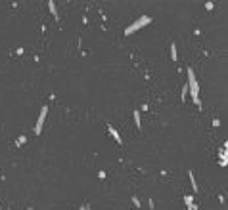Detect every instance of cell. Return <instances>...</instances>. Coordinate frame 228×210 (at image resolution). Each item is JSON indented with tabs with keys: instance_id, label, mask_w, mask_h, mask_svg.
Here are the masks:
<instances>
[{
	"instance_id": "obj_4",
	"label": "cell",
	"mask_w": 228,
	"mask_h": 210,
	"mask_svg": "<svg viewBox=\"0 0 228 210\" xmlns=\"http://www.w3.org/2000/svg\"><path fill=\"white\" fill-rule=\"evenodd\" d=\"M107 130H109V134H111V136H113V140H117V143H119V145H121V143H123V140H121V136H119V132H117V130H115V128H113V126H111V124H109V126H107Z\"/></svg>"
},
{
	"instance_id": "obj_1",
	"label": "cell",
	"mask_w": 228,
	"mask_h": 210,
	"mask_svg": "<svg viewBox=\"0 0 228 210\" xmlns=\"http://www.w3.org/2000/svg\"><path fill=\"white\" fill-rule=\"evenodd\" d=\"M188 90L192 92V98H194V103H198L199 105V86H198V78H195V75H194V71L192 69H188Z\"/></svg>"
},
{
	"instance_id": "obj_5",
	"label": "cell",
	"mask_w": 228,
	"mask_h": 210,
	"mask_svg": "<svg viewBox=\"0 0 228 210\" xmlns=\"http://www.w3.org/2000/svg\"><path fill=\"white\" fill-rule=\"evenodd\" d=\"M171 59H173V61H176L178 59V54H176V44H171Z\"/></svg>"
},
{
	"instance_id": "obj_3",
	"label": "cell",
	"mask_w": 228,
	"mask_h": 210,
	"mask_svg": "<svg viewBox=\"0 0 228 210\" xmlns=\"http://www.w3.org/2000/svg\"><path fill=\"white\" fill-rule=\"evenodd\" d=\"M148 23H152V17H146V15H144V17H140L138 21H134L132 25H130L129 29L125 31V35H130V33H134V31L142 29V25H148Z\"/></svg>"
},
{
	"instance_id": "obj_11",
	"label": "cell",
	"mask_w": 228,
	"mask_h": 210,
	"mask_svg": "<svg viewBox=\"0 0 228 210\" xmlns=\"http://www.w3.org/2000/svg\"><path fill=\"white\" fill-rule=\"evenodd\" d=\"M190 210H198V208H195V206H190Z\"/></svg>"
},
{
	"instance_id": "obj_7",
	"label": "cell",
	"mask_w": 228,
	"mask_h": 210,
	"mask_svg": "<svg viewBox=\"0 0 228 210\" xmlns=\"http://www.w3.org/2000/svg\"><path fill=\"white\" fill-rule=\"evenodd\" d=\"M134 124H136L138 130L142 128V122H140V111H134Z\"/></svg>"
},
{
	"instance_id": "obj_9",
	"label": "cell",
	"mask_w": 228,
	"mask_h": 210,
	"mask_svg": "<svg viewBox=\"0 0 228 210\" xmlns=\"http://www.w3.org/2000/svg\"><path fill=\"white\" fill-rule=\"evenodd\" d=\"M184 203H186V204L190 206V204H192V197H186V199H184Z\"/></svg>"
},
{
	"instance_id": "obj_10",
	"label": "cell",
	"mask_w": 228,
	"mask_h": 210,
	"mask_svg": "<svg viewBox=\"0 0 228 210\" xmlns=\"http://www.w3.org/2000/svg\"><path fill=\"white\" fill-rule=\"evenodd\" d=\"M81 210H90V208H88V206H83V208H81Z\"/></svg>"
},
{
	"instance_id": "obj_8",
	"label": "cell",
	"mask_w": 228,
	"mask_h": 210,
	"mask_svg": "<svg viewBox=\"0 0 228 210\" xmlns=\"http://www.w3.org/2000/svg\"><path fill=\"white\" fill-rule=\"evenodd\" d=\"M48 6H50V10H52V14H54V15H56V8H54V2H52V0H50V2H48Z\"/></svg>"
},
{
	"instance_id": "obj_2",
	"label": "cell",
	"mask_w": 228,
	"mask_h": 210,
	"mask_svg": "<svg viewBox=\"0 0 228 210\" xmlns=\"http://www.w3.org/2000/svg\"><path fill=\"white\" fill-rule=\"evenodd\" d=\"M46 115H48V105H42L40 115H38L36 124H35V134H40V132H42V124H44V120H46Z\"/></svg>"
},
{
	"instance_id": "obj_6",
	"label": "cell",
	"mask_w": 228,
	"mask_h": 210,
	"mask_svg": "<svg viewBox=\"0 0 228 210\" xmlns=\"http://www.w3.org/2000/svg\"><path fill=\"white\" fill-rule=\"evenodd\" d=\"M188 176H190V183H192V187H194V193H198V181H195V178H194V172H188Z\"/></svg>"
}]
</instances>
